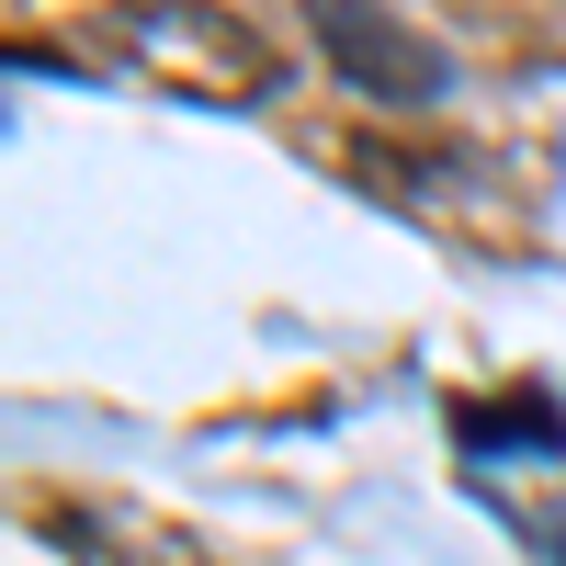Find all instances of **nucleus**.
Returning <instances> with one entry per match:
<instances>
[{
  "label": "nucleus",
  "instance_id": "4",
  "mask_svg": "<svg viewBox=\"0 0 566 566\" xmlns=\"http://www.w3.org/2000/svg\"><path fill=\"white\" fill-rule=\"evenodd\" d=\"M555 566H566V522H555Z\"/></svg>",
  "mask_w": 566,
  "mask_h": 566
},
{
  "label": "nucleus",
  "instance_id": "3",
  "mask_svg": "<svg viewBox=\"0 0 566 566\" xmlns=\"http://www.w3.org/2000/svg\"><path fill=\"white\" fill-rule=\"evenodd\" d=\"M453 431H464V453H566V408L544 386H510V397H464Z\"/></svg>",
  "mask_w": 566,
  "mask_h": 566
},
{
  "label": "nucleus",
  "instance_id": "2",
  "mask_svg": "<svg viewBox=\"0 0 566 566\" xmlns=\"http://www.w3.org/2000/svg\"><path fill=\"white\" fill-rule=\"evenodd\" d=\"M125 45H136V57H170L181 91H227V103H250V91L272 80L261 34L227 23V12H125Z\"/></svg>",
  "mask_w": 566,
  "mask_h": 566
},
{
  "label": "nucleus",
  "instance_id": "1",
  "mask_svg": "<svg viewBox=\"0 0 566 566\" xmlns=\"http://www.w3.org/2000/svg\"><path fill=\"white\" fill-rule=\"evenodd\" d=\"M306 34H317L328 80H352L363 103H408L419 114V103L453 91V57L397 12V0H306Z\"/></svg>",
  "mask_w": 566,
  "mask_h": 566
}]
</instances>
